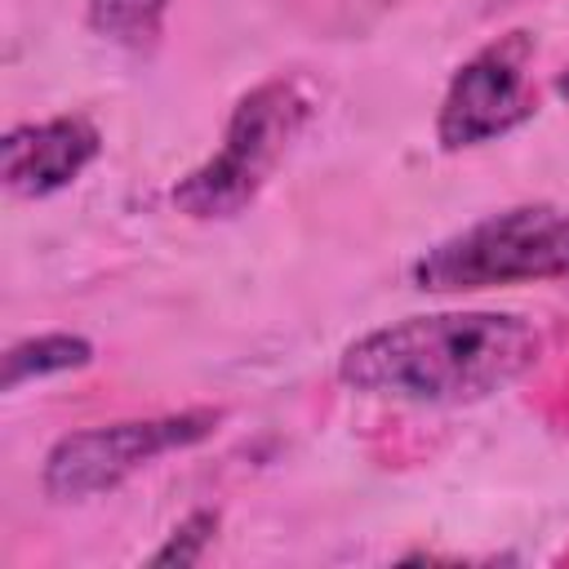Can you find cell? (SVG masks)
<instances>
[{
    "instance_id": "1",
    "label": "cell",
    "mask_w": 569,
    "mask_h": 569,
    "mask_svg": "<svg viewBox=\"0 0 569 569\" xmlns=\"http://www.w3.org/2000/svg\"><path fill=\"white\" fill-rule=\"evenodd\" d=\"M542 333L516 311L409 316L360 333L338 360L351 391L409 405H471L533 369Z\"/></svg>"
},
{
    "instance_id": "2",
    "label": "cell",
    "mask_w": 569,
    "mask_h": 569,
    "mask_svg": "<svg viewBox=\"0 0 569 569\" xmlns=\"http://www.w3.org/2000/svg\"><path fill=\"white\" fill-rule=\"evenodd\" d=\"M307 116H311V98L298 80L276 76L249 89L231 107L218 151L173 187V209L196 222H222L244 213L276 173V164L298 142Z\"/></svg>"
},
{
    "instance_id": "3",
    "label": "cell",
    "mask_w": 569,
    "mask_h": 569,
    "mask_svg": "<svg viewBox=\"0 0 569 569\" xmlns=\"http://www.w3.org/2000/svg\"><path fill=\"white\" fill-rule=\"evenodd\" d=\"M569 276V209L516 204L471 222L413 262V284L427 293H471L525 280Z\"/></svg>"
},
{
    "instance_id": "4",
    "label": "cell",
    "mask_w": 569,
    "mask_h": 569,
    "mask_svg": "<svg viewBox=\"0 0 569 569\" xmlns=\"http://www.w3.org/2000/svg\"><path fill=\"white\" fill-rule=\"evenodd\" d=\"M218 422H222V409H182L160 418H124V422L67 431L44 453L40 485L53 502H84V498L111 493L156 458L209 440Z\"/></svg>"
},
{
    "instance_id": "5",
    "label": "cell",
    "mask_w": 569,
    "mask_h": 569,
    "mask_svg": "<svg viewBox=\"0 0 569 569\" xmlns=\"http://www.w3.org/2000/svg\"><path fill=\"white\" fill-rule=\"evenodd\" d=\"M529 62H533V40L525 31H511L485 44L476 58H467L440 98V116H436L440 147L445 151L480 147L525 124L538 111Z\"/></svg>"
},
{
    "instance_id": "6",
    "label": "cell",
    "mask_w": 569,
    "mask_h": 569,
    "mask_svg": "<svg viewBox=\"0 0 569 569\" xmlns=\"http://www.w3.org/2000/svg\"><path fill=\"white\" fill-rule=\"evenodd\" d=\"M102 151V133L84 116H53L40 124H13L0 138V178L13 196L40 200L76 182Z\"/></svg>"
},
{
    "instance_id": "7",
    "label": "cell",
    "mask_w": 569,
    "mask_h": 569,
    "mask_svg": "<svg viewBox=\"0 0 569 569\" xmlns=\"http://www.w3.org/2000/svg\"><path fill=\"white\" fill-rule=\"evenodd\" d=\"M93 360V342L80 333H36L4 351V391H18L31 378L84 369Z\"/></svg>"
},
{
    "instance_id": "8",
    "label": "cell",
    "mask_w": 569,
    "mask_h": 569,
    "mask_svg": "<svg viewBox=\"0 0 569 569\" xmlns=\"http://www.w3.org/2000/svg\"><path fill=\"white\" fill-rule=\"evenodd\" d=\"M169 0H89V27L120 44H151Z\"/></svg>"
},
{
    "instance_id": "9",
    "label": "cell",
    "mask_w": 569,
    "mask_h": 569,
    "mask_svg": "<svg viewBox=\"0 0 569 569\" xmlns=\"http://www.w3.org/2000/svg\"><path fill=\"white\" fill-rule=\"evenodd\" d=\"M213 533H218V511H191L169 533V542L151 556V565H196L204 556V547L213 542Z\"/></svg>"
},
{
    "instance_id": "10",
    "label": "cell",
    "mask_w": 569,
    "mask_h": 569,
    "mask_svg": "<svg viewBox=\"0 0 569 569\" xmlns=\"http://www.w3.org/2000/svg\"><path fill=\"white\" fill-rule=\"evenodd\" d=\"M556 93H560V98H569V67L560 71V80H556Z\"/></svg>"
},
{
    "instance_id": "11",
    "label": "cell",
    "mask_w": 569,
    "mask_h": 569,
    "mask_svg": "<svg viewBox=\"0 0 569 569\" xmlns=\"http://www.w3.org/2000/svg\"><path fill=\"white\" fill-rule=\"evenodd\" d=\"M498 4H502V0H498Z\"/></svg>"
}]
</instances>
